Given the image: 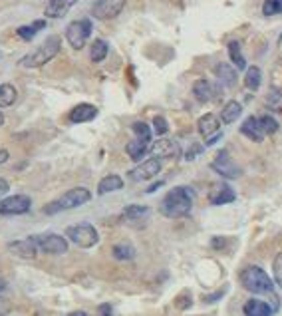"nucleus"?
Segmentation results:
<instances>
[{"label": "nucleus", "mask_w": 282, "mask_h": 316, "mask_svg": "<svg viewBox=\"0 0 282 316\" xmlns=\"http://www.w3.org/2000/svg\"><path fill=\"white\" fill-rule=\"evenodd\" d=\"M195 193L191 187H173L169 193L163 197V201L159 205V211L163 217L167 219H179L189 215L191 207H193Z\"/></svg>", "instance_id": "1"}, {"label": "nucleus", "mask_w": 282, "mask_h": 316, "mask_svg": "<svg viewBox=\"0 0 282 316\" xmlns=\"http://www.w3.org/2000/svg\"><path fill=\"white\" fill-rule=\"evenodd\" d=\"M92 199V193L90 189L86 187H74L70 191H66L62 197H58L56 201L44 205V215H58L60 211H70V209H75V207H82Z\"/></svg>", "instance_id": "2"}, {"label": "nucleus", "mask_w": 282, "mask_h": 316, "mask_svg": "<svg viewBox=\"0 0 282 316\" xmlns=\"http://www.w3.org/2000/svg\"><path fill=\"white\" fill-rule=\"evenodd\" d=\"M60 48H62V38L48 36L40 46H38L36 50H32L30 54H26V56L20 60V66H24V68H42V66L48 64L52 58L58 56Z\"/></svg>", "instance_id": "3"}, {"label": "nucleus", "mask_w": 282, "mask_h": 316, "mask_svg": "<svg viewBox=\"0 0 282 316\" xmlns=\"http://www.w3.org/2000/svg\"><path fill=\"white\" fill-rule=\"evenodd\" d=\"M241 284L254 295H274V280L257 264L246 266L241 273Z\"/></svg>", "instance_id": "4"}, {"label": "nucleus", "mask_w": 282, "mask_h": 316, "mask_svg": "<svg viewBox=\"0 0 282 316\" xmlns=\"http://www.w3.org/2000/svg\"><path fill=\"white\" fill-rule=\"evenodd\" d=\"M66 235H68V239L74 242V245L82 247V249H92L99 241V235H97L95 227L90 223L72 225V227L66 229Z\"/></svg>", "instance_id": "5"}, {"label": "nucleus", "mask_w": 282, "mask_h": 316, "mask_svg": "<svg viewBox=\"0 0 282 316\" xmlns=\"http://www.w3.org/2000/svg\"><path fill=\"white\" fill-rule=\"evenodd\" d=\"M90 36H92V20L90 18L74 20L66 28V40L74 50H82Z\"/></svg>", "instance_id": "6"}, {"label": "nucleus", "mask_w": 282, "mask_h": 316, "mask_svg": "<svg viewBox=\"0 0 282 316\" xmlns=\"http://www.w3.org/2000/svg\"><path fill=\"white\" fill-rule=\"evenodd\" d=\"M30 207H32V201L28 195H10L0 201V215H6V217L24 215L30 211Z\"/></svg>", "instance_id": "7"}, {"label": "nucleus", "mask_w": 282, "mask_h": 316, "mask_svg": "<svg viewBox=\"0 0 282 316\" xmlns=\"http://www.w3.org/2000/svg\"><path fill=\"white\" fill-rule=\"evenodd\" d=\"M211 167H213V171H217L221 177H225V179H237L241 175V169L237 167V163L230 159V153L226 149H221L217 153V157L213 159Z\"/></svg>", "instance_id": "8"}, {"label": "nucleus", "mask_w": 282, "mask_h": 316, "mask_svg": "<svg viewBox=\"0 0 282 316\" xmlns=\"http://www.w3.org/2000/svg\"><path fill=\"white\" fill-rule=\"evenodd\" d=\"M38 249L46 255H64L68 253V241L64 237H60L56 233H48V235H38L36 237Z\"/></svg>", "instance_id": "9"}, {"label": "nucleus", "mask_w": 282, "mask_h": 316, "mask_svg": "<svg viewBox=\"0 0 282 316\" xmlns=\"http://www.w3.org/2000/svg\"><path fill=\"white\" fill-rule=\"evenodd\" d=\"M125 6V0H95L92 6V16L97 20L115 18Z\"/></svg>", "instance_id": "10"}, {"label": "nucleus", "mask_w": 282, "mask_h": 316, "mask_svg": "<svg viewBox=\"0 0 282 316\" xmlns=\"http://www.w3.org/2000/svg\"><path fill=\"white\" fill-rule=\"evenodd\" d=\"M159 171H161V159L149 157V159L141 161L137 167H133L130 171V177H132L133 181H149Z\"/></svg>", "instance_id": "11"}, {"label": "nucleus", "mask_w": 282, "mask_h": 316, "mask_svg": "<svg viewBox=\"0 0 282 316\" xmlns=\"http://www.w3.org/2000/svg\"><path fill=\"white\" fill-rule=\"evenodd\" d=\"M8 251L18 257V259H36L38 255V245H36V237H28V239H18V241H10L8 242Z\"/></svg>", "instance_id": "12"}, {"label": "nucleus", "mask_w": 282, "mask_h": 316, "mask_svg": "<svg viewBox=\"0 0 282 316\" xmlns=\"http://www.w3.org/2000/svg\"><path fill=\"white\" fill-rule=\"evenodd\" d=\"M151 153L157 159H171V157H177L181 153V148L177 145V141L167 139V137H161V139H157L151 145Z\"/></svg>", "instance_id": "13"}, {"label": "nucleus", "mask_w": 282, "mask_h": 316, "mask_svg": "<svg viewBox=\"0 0 282 316\" xmlns=\"http://www.w3.org/2000/svg\"><path fill=\"white\" fill-rule=\"evenodd\" d=\"M237 199V193L235 189L228 185V183H219L211 189L209 193V201L211 205H225V203H233Z\"/></svg>", "instance_id": "14"}, {"label": "nucleus", "mask_w": 282, "mask_h": 316, "mask_svg": "<svg viewBox=\"0 0 282 316\" xmlns=\"http://www.w3.org/2000/svg\"><path fill=\"white\" fill-rule=\"evenodd\" d=\"M95 115H97V108L92 104H78L74 110L70 112L68 119L72 124H86V121H92Z\"/></svg>", "instance_id": "15"}, {"label": "nucleus", "mask_w": 282, "mask_h": 316, "mask_svg": "<svg viewBox=\"0 0 282 316\" xmlns=\"http://www.w3.org/2000/svg\"><path fill=\"white\" fill-rule=\"evenodd\" d=\"M197 128H199V133H201L205 139H209V137H213L215 133H219L221 124H219V117H217L215 113H205V115L199 117Z\"/></svg>", "instance_id": "16"}, {"label": "nucleus", "mask_w": 282, "mask_h": 316, "mask_svg": "<svg viewBox=\"0 0 282 316\" xmlns=\"http://www.w3.org/2000/svg\"><path fill=\"white\" fill-rule=\"evenodd\" d=\"M78 0H48V6H46V16L48 18H62L68 14V10L74 6Z\"/></svg>", "instance_id": "17"}, {"label": "nucleus", "mask_w": 282, "mask_h": 316, "mask_svg": "<svg viewBox=\"0 0 282 316\" xmlns=\"http://www.w3.org/2000/svg\"><path fill=\"white\" fill-rule=\"evenodd\" d=\"M241 133L246 135L248 139H252V141H257V143H261L264 139V131L261 130V124H259V117H246L245 121H243V126H241Z\"/></svg>", "instance_id": "18"}, {"label": "nucleus", "mask_w": 282, "mask_h": 316, "mask_svg": "<svg viewBox=\"0 0 282 316\" xmlns=\"http://www.w3.org/2000/svg\"><path fill=\"white\" fill-rule=\"evenodd\" d=\"M193 95H195L197 102L207 104V102H211L215 98V86L209 80H197L193 84Z\"/></svg>", "instance_id": "19"}, {"label": "nucleus", "mask_w": 282, "mask_h": 316, "mask_svg": "<svg viewBox=\"0 0 282 316\" xmlns=\"http://www.w3.org/2000/svg\"><path fill=\"white\" fill-rule=\"evenodd\" d=\"M243 310H245V316H272V308H270V304L264 302V300H259V298H250V300H246L245 306H243Z\"/></svg>", "instance_id": "20"}, {"label": "nucleus", "mask_w": 282, "mask_h": 316, "mask_svg": "<svg viewBox=\"0 0 282 316\" xmlns=\"http://www.w3.org/2000/svg\"><path fill=\"white\" fill-rule=\"evenodd\" d=\"M215 76H217V80H219V84H223L225 88H233V86H237V70L230 66V64H219L217 68H215Z\"/></svg>", "instance_id": "21"}, {"label": "nucleus", "mask_w": 282, "mask_h": 316, "mask_svg": "<svg viewBox=\"0 0 282 316\" xmlns=\"http://www.w3.org/2000/svg\"><path fill=\"white\" fill-rule=\"evenodd\" d=\"M123 189V179L119 175H108L99 181L97 185V195H106V193H112V191H119Z\"/></svg>", "instance_id": "22"}, {"label": "nucleus", "mask_w": 282, "mask_h": 316, "mask_svg": "<svg viewBox=\"0 0 282 316\" xmlns=\"http://www.w3.org/2000/svg\"><path fill=\"white\" fill-rule=\"evenodd\" d=\"M241 113H243V106L239 102L230 100V102H226L223 112H221V119H223V124H233L235 119L241 117Z\"/></svg>", "instance_id": "23"}, {"label": "nucleus", "mask_w": 282, "mask_h": 316, "mask_svg": "<svg viewBox=\"0 0 282 316\" xmlns=\"http://www.w3.org/2000/svg\"><path fill=\"white\" fill-rule=\"evenodd\" d=\"M108 52H110V46H108V42L106 40H101V38H97L92 42V48H90V60L92 62H104L106 56H108Z\"/></svg>", "instance_id": "24"}, {"label": "nucleus", "mask_w": 282, "mask_h": 316, "mask_svg": "<svg viewBox=\"0 0 282 316\" xmlns=\"http://www.w3.org/2000/svg\"><path fill=\"white\" fill-rule=\"evenodd\" d=\"M18 98V92L12 84H0V108H10Z\"/></svg>", "instance_id": "25"}, {"label": "nucleus", "mask_w": 282, "mask_h": 316, "mask_svg": "<svg viewBox=\"0 0 282 316\" xmlns=\"http://www.w3.org/2000/svg\"><path fill=\"white\" fill-rule=\"evenodd\" d=\"M44 28H46V20H36V22L28 24V26H20L18 36L22 38L24 42H30V40L36 36L40 30H44Z\"/></svg>", "instance_id": "26"}, {"label": "nucleus", "mask_w": 282, "mask_h": 316, "mask_svg": "<svg viewBox=\"0 0 282 316\" xmlns=\"http://www.w3.org/2000/svg\"><path fill=\"white\" fill-rule=\"evenodd\" d=\"M228 56H230V62L235 64L237 70H245L246 68V60L243 56V52H241V44L237 40L228 42Z\"/></svg>", "instance_id": "27"}, {"label": "nucleus", "mask_w": 282, "mask_h": 316, "mask_svg": "<svg viewBox=\"0 0 282 316\" xmlns=\"http://www.w3.org/2000/svg\"><path fill=\"white\" fill-rule=\"evenodd\" d=\"M147 148H149V143L147 141H141V139H133V141H130L127 143V148H125V151H127V155L132 157L133 161H139L145 153H147Z\"/></svg>", "instance_id": "28"}, {"label": "nucleus", "mask_w": 282, "mask_h": 316, "mask_svg": "<svg viewBox=\"0 0 282 316\" xmlns=\"http://www.w3.org/2000/svg\"><path fill=\"white\" fill-rule=\"evenodd\" d=\"M261 82H263V74H261V68L257 66H250L246 68V76H245V86L250 92H257L261 88Z\"/></svg>", "instance_id": "29"}, {"label": "nucleus", "mask_w": 282, "mask_h": 316, "mask_svg": "<svg viewBox=\"0 0 282 316\" xmlns=\"http://www.w3.org/2000/svg\"><path fill=\"white\" fill-rule=\"evenodd\" d=\"M149 215V207L145 205H130L123 209V219L125 221H137V219H145Z\"/></svg>", "instance_id": "30"}, {"label": "nucleus", "mask_w": 282, "mask_h": 316, "mask_svg": "<svg viewBox=\"0 0 282 316\" xmlns=\"http://www.w3.org/2000/svg\"><path fill=\"white\" fill-rule=\"evenodd\" d=\"M264 104H266V108H268L270 112L280 113L282 112V92L280 90H270V92L266 93V98H264Z\"/></svg>", "instance_id": "31"}, {"label": "nucleus", "mask_w": 282, "mask_h": 316, "mask_svg": "<svg viewBox=\"0 0 282 316\" xmlns=\"http://www.w3.org/2000/svg\"><path fill=\"white\" fill-rule=\"evenodd\" d=\"M113 257L117 260H132L135 257V249L130 242H119L113 247Z\"/></svg>", "instance_id": "32"}, {"label": "nucleus", "mask_w": 282, "mask_h": 316, "mask_svg": "<svg viewBox=\"0 0 282 316\" xmlns=\"http://www.w3.org/2000/svg\"><path fill=\"white\" fill-rule=\"evenodd\" d=\"M259 124H261V130L264 131V135H272V133L278 131V121L272 115H268V113H264V115L259 117Z\"/></svg>", "instance_id": "33"}, {"label": "nucleus", "mask_w": 282, "mask_h": 316, "mask_svg": "<svg viewBox=\"0 0 282 316\" xmlns=\"http://www.w3.org/2000/svg\"><path fill=\"white\" fill-rule=\"evenodd\" d=\"M133 128V133H135V137L137 139H141V141H151V128L145 124V121H135L132 126Z\"/></svg>", "instance_id": "34"}, {"label": "nucleus", "mask_w": 282, "mask_h": 316, "mask_svg": "<svg viewBox=\"0 0 282 316\" xmlns=\"http://www.w3.org/2000/svg\"><path fill=\"white\" fill-rule=\"evenodd\" d=\"M282 12V0H264L263 14L264 16H276Z\"/></svg>", "instance_id": "35"}, {"label": "nucleus", "mask_w": 282, "mask_h": 316, "mask_svg": "<svg viewBox=\"0 0 282 316\" xmlns=\"http://www.w3.org/2000/svg\"><path fill=\"white\" fill-rule=\"evenodd\" d=\"M272 280L282 288V253L276 255V259L272 262Z\"/></svg>", "instance_id": "36"}, {"label": "nucleus", "mask_w": 282, "mask_h": 316, "mask_svg": "<svg viewBox=\"0 0 282 316\" xmlns=\"http://www.w3.org/2000/svg\"><path fill=\"white\" fill-rule=\"evenodd\" d=\"M153 130H155L157 135H165V133L169 131V124H167V119H165V117H161V115L153 117Z\"/></svg>", "instance_id": "37"}, {"label": "nucleus", "mask_w": 282, "mask_h": 316, "mask_svg": "<svg viewBox=\"0 0 282 316\" xmlns=\"http://www.w3.org/2000/svg\"><path fill=\"white\" fill-rule=\"evenodd\" d=\"M201 151H203V148H201V145H197V143H195V145H191V149H189V153H187V155H185V159H189V161H191V159H193L195 155H199Z\"/></svg>", "instance_id": "38"}, {"label": "nucleus", "mask_w": 282, "mask_h": 316, "mask_svg": "<svg viewBox=\"0 0 282 316\" xmlns=\"http://www.w3.org/2000/svg\"><path fill=\"white\" fill-rule=\"evenodd\" d=\"M8 161V151L6 149H0V165Z\"/></svg>", "instance_id": "39"}, {"label": "nucleus", "mask_w": 282, "mask_h": 316, "mask_svg": "<svg viewBox=\"0 0 282 316\" xmlns=\"http://www.w3.org/2000/svg\"><path fill=\"white\" fill-rule=\"evenodd\" d=\"M99 312H101V316H112V308H110L108 304H104V306L99 308Z\"/></svg>", "instance_id": "40"}, {"label": "nucleus", "mask_w": 282, "mask_h": 316, "mask_svg": "<svg viewBox=\"0 0 282 316\" xmlns=\"http://www.w3.org/2000/svg\"><path fill=\"white\" fill-rule=\"evenodd\" d=\"M221 297H223V293H215V295H211V297H205L203 300H205V302H213V300H217V298H221Z\"/></svg>", "instance_id": "41"}, {"label": "nucleus", "mask_w": 282, "mask_h": 316, "mask_svg": "<svg viewBox=\"0 0 282 316\" xmlns=\"http://www.w3.org/2000/svg\"><path fill=\"white\" fill-rule=\"evenodd\" d=\"M68 316H90V314H86V312H82V310H75V312H70Z\"/></svg>", "instance_id": "42"}, {"label": "nucleus", "mask_w": 282, "mask_h": 316, "mask_svg": "<svg viewBox=\"0 0 282 316\" xmlns=\"http://www.w3.org/2000/svg\"><path fill=\"white\" fill-rule=\"evenodd\" d=\"M2 124H4V113L0 112V126H2Z\"/></svg>", "instance_id": "43"}, {"label": "nucleus", "mask_w": 282, "mask_h": 316, "mask_svg": "<svg viewBox=\"0 0 282 316\" xmlns=\"http://www.w3.org/2000/svg\"><path fill=\"white\" fill-rule=\"evenodd\" d=\"M2 290H4V282L0 280V293H2Z\"/></svg>", "instance_id": "44"}]
</instances>
